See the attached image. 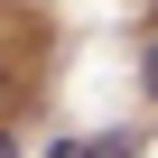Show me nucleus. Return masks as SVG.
<instances>
[{"label": "nucleus", "instance_id": "obj_4", "mask_svg": "<svg viewBox=\"0 0 158 158\" xmlns=\"http://www.w3.org/2000/svg\"><path fill=\"white\" fill-rule=\"evenodd\" d=\"M0 102H10V65H0Z\"/></svg>", "mask_w": 158, "mask_h": 158}, {"label": "nucleus", "instance_id": "obj_2", "mask_svg": "<svg viewBox=\"0 0 158 158\" xmlns=\"http://www.w3.org/2000/svg\"><path fill=\"white\" fill-rule=\"evenodd\" d=\"M139 84H149V102H158V28H149V47H139Z\"/></svg>", "mask_w": 158, "mask_h": 158}, {"label": "nucleus", "instance_id": "obj_1", "mask_svg": "<svg viewBox=\"0 0 158 158\" xmlns=\"http://www.w3.org/2000/svg\"><path fill=\"white\" fill-rule=\"evenodd\" d=\"M47 158H121V139H65V149H47Z\"/></svg>", "mask_w": 158, "mask_h": 158}, {"label": "nucleus", "instance_id": "obj_3", "mask_svg": "<svg viewBox=\"0 0 158 158\" xmlns=\"http://www.w3.org/2000/svg\"><path fill=\"white\" fill-rule=\"evenodd\" d=\"M0 158H28V149H19V139H10V130H0Z\"/></svg>", "mask_w": 158, "mask_h": 158}]
</instances>
